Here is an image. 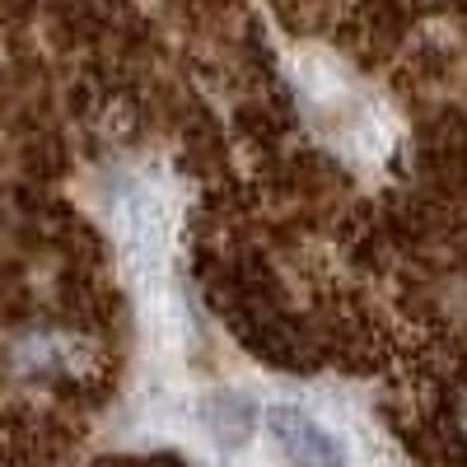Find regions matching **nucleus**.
Masks as SVG:
<instances>
[{"instance_id": "obj_1", "label": "nucleus", "mask_w": 467, "mask_h": 467, "mask_svg": "<svg viewBox=\"0 0 467 467\" xmlns=\"http://www.w3.org/2000/svg\"><path fill=\"white\" fill-rule=\"evenodd\" d=\"M266 425H271V435H276V444L285 449V458L295 467H350L341 444L308 411H299V407H271Z\"/></svg>"}, {"instance_id": "obj_2", "label": "nucleus", "mask_w": 467, "mask_h": 467, "mask_svg": "<svg viewBox=\"0 0 467 467\" xmlns=\"http://www.w3.org/2000/svg\"><path fill=\"white\" fill-rule=\"evenodd\" d=\"M206 420H211V431H215V440H220V444L239 449V444H248V435H253L257 411H253V402H248V398H239V393H215V398H211Z\"/></svg>"}]
</instances>
